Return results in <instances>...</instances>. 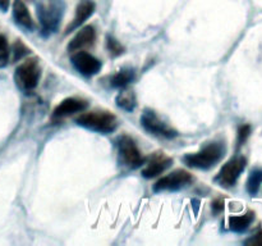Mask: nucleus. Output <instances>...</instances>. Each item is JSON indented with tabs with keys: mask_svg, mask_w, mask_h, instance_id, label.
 I'll list each match as a JSON object with an SVG mask.
<instances>
[{
	"mask_svg": "<svg viewBox=\"0 0 262 246\" xmlns=\"http://www.w3.org/2000/svg\"><path fill=\"white\" fill-rule=\"evenodd\" d=\"M95 9H96V5H95L94 0H79V3L77 4L73 20H72L71 25L67 27L66 33L72 32V31L77 30L79 26L83 25V23L94 14Z\"/></svg>",
	"mask_w": 262,
	"mask_h": 246,
	"instance_id": "nucleus-11",
	"label": "nucleus"
},
{
	"mask_svg": "<svg viewBox=\"0 0 262 246\" xmlns=\"http://www.w3.org/2000/svg\"><path fill=\"white\" fill-rule=\"evenodd\" d=\"M66 3L64 0H38L37 18L41 30L45 35L55 32L63 18Z\"/></svg>",
	"mask_w": 262,
	"mask_h": 246,
	"instance_id": "nucleus-1",
	"label": "nucleus"
},
{
	"mask_svg": "<svg viewBox=\"0 0 262 246\" xmlns=\"http://www.w3.org/2000/svg\"><path fill=\"white\" fill-rule=\"evenodd\" d=\"M246 164H247V160H246V158H243V156L233 158L232 160H229L227 164H224L223 168L220 169V172L216 176V181L224 187L234 186L237 179L239 178L241 173L245 171Z\"/></svg>",
	"mask_w": 262,
	"mask_h": 246,
	"instance_id": "nucleus-8",
	"label": "nucleus"
},
{
	"mask_svg": "<svg viewBox=\"0 0 262 246\" xmlns=\"http://www.w3.org/2000/svg\"><path fill=\"white\" fill-rule=\"evenodd\" d=\"M77 125L99 133L114 132L118 127V119L106 110H92L82 113L77 117Z\"/></svg>",
	"mask_w": 262,
	"mask_h": 246,
	"instance_id": "nucleus-2",
	"label": "nucleus"
},
{
	"mask_svg": "<svg viewBox=\"0 0 262 246\" xmlns=\"http://www.w3.org/2000/svg\"><path fill=\"white\" fill-rule=\"evenodd\" d=\"M8 59H9V48H8L7 38L0 35V68L7 66Z\"/></svg>",
	"mask_w": 262,
	"mask_h": 246,
	"instance_id": "nucleus-19",
	"label": "nucleus"
},
{
	"mask_svg": "<svg viewBox=\"0 0 262 246\" xmlns=\"http://www.w3.org/2000/svg\"><path fill=\"white\" fill-rule=\"evenodd\" d=\"M225 154V146L223 142H210L201 150L193 154H187L183 158L188 167L199 169H210L219 163Z\"/></svg>",
	"mask_w": 262,
	"mask_h": 246,
	"instance_id": "nucleus-3",
	"label": "nucleus"
},
{
	"mask_svg": "<svg viewBox=\"0 0 262 246\" xmlns=\"http://www.w3.org/2000/svg\"><path fill=\"white\" fill-rule=\"evenodd\" d=\"M117 104L118 107H120L122 109L132 112L136 108V104H137V102H136V96L135 94H133L132 90L123 87V90L117 96Z\"/></svg>",
	"mask_w": 262,
	"mask_h": 246,
	"instance_id": "nucleus-17",
	"label": "nucleus"
},
{
	"mask_svg": "<svg viewBox=\"0 0 262 246\" xmlns=\"http://www.w3.org/2000/svg\"><path fill=\"white\" fill-rule=\"evenodd\" d=\"M141 125L145 128L147 132L152 133L156 136H163V137L171 138L177 136V131L173 130L170 126L166 125L163 119L159 118V115L156 114L152 110L146 109L145 112L141 115Z\"/></svg>",
	"mask_w": 262,
	"mask_h": 246,
	"instance_id": "nucleus-7",
	"label": "nucleus"
},
{
	"mask_svg": "<svg viewBox=\"0 0 262 246\" xmlns=\"http://www.w3.org/2000/svg\"><path fill=\"white\" fill-rule=\"evenodd\" d=\"M247 245H255V246H262V231L258 233H256L253 237H251L250 240L246 241Z\"/></svg>",
	"mask_w": 262,
	"mask_h": 246,
	"instance_id": "nucleus-23",
	"label": "nucleus"
},
{
	"mask_svg": "<svg viewBox=\"0 0 262 246\" xmlns=\"http://www.w3.org/2000/svg\"><path fill=\"white\" fill-rule=\"evenodd\" d=\"M106 46H107V50H109V53L114 56L120 55V54L124 51V49H123V46L120 45L119 41H117L115 38H113V37H107Z\"/></svg>",
	"mask_w": 262,
	"mask_h": 246,
	"instance_id": "nucleus-20",
	"label": "nucleus"
},
{
	"mask_svg": "<svg viewBox=\"0 0 262 246\" xmlns=\"http://www.w3.org/2000/svg\"><path fill=\"white\" fill-rule=\"evenodd\" d=\"M251 133V126L250 125H243L241 126L239 130H238V146L243 145L246 142V140L248 138Z\"/></svg>",
	"mask_w": 262,
	"mask_h": 246,
	"instance_id": "nucleus-22",
	"label": "nucleus"
},
{
	"mask_svg": "<svg viewBox=\"0 0 262 246\" xmlns=\"http://www.w3.org/2000/svg\"><path fill=\"white\" fill-rule=\"evenodd\" d=\"M133 78H135V72H133V69L125 68L117 72L115 74H113L112 78H110V85L113 87H117V89H123V87L128 86L133 81Z\"/></svg>",
	"mask_w": 262,
	"mask_h": 246,
	"instance_id": "nucleus-16",
	"label": "nucleus"
},
{
	"mask_svg": "<svg viewBox=\"0 0 262 246\" xmlns=\"http://www.w3.org/2000/svg\"><path fill=\"white\" fill-rule=\"evenodd\" d=\"M95 40H96V31H95L94 26H84L72 38L68 45V50L73 51V53L82 50L87 46L94 45Z\"/></svg>",
	"mask_w": 262,
	"mask_h": 246,
	"instance_id": "nucleus-13",
	"label": "nucleus"
},
{
	"mask_svg": "<svg viewBox=\"0 0 262 246\" xmlns=\"http://www.w3.org/2000/svg\"><path fill=\"white\" fill-rule=\"evenodd\" d=\"M118 149L123 163L129 168H138L145 164V158L132 137L123 135L118 138Z\"/></svg>",
	"mask_w": 262,
	"mask_h": 246,
	"instance_id": "nucleus-5",
	"label": "nucleus"
},
{
	"mask_svg": "<svg viewBox=\"0 0 262 246\" xmlns=\"http://www.w3.org/2000/svg\"><path fill=\"white\" fill-rule=\"evenodd\" d=\"M13 18H14L15 23L19 25L20 27L26 28V30H32L33 28V20L30 14V10L26 7L23 0H14L13 3Z\"/></svg>",
	"mask_w": 262,
	"mask_h": 246,
	"instance_id": "nucleus-14",
	"label": "nucleus"
},
{
	"mask_svg": "<svg viewBox=\"0 0 262 246\" xmlns=\"http://www.w3.org/2000/svg\"><path fill=\"white\" fill-rule=\"evenodd\" d=\"M87 101L77 97H67L64 99L58 107L54 109L53 117L54 118H64L68 115L76 114V113H82L87 108Z\"/></svg>",
	"mask_w": 262,
	"mask_h": 246,
	"instance_id": "nucleus-12",
	"label": "nucleus"
},
{
	"mask_svg": "<svg viewBox=\"0 0 262 246\" xmlns=\"http://www.w3.org/2000/svg\"><path fill=\"white\" fill-rule=\"evenodd\" d=\"M72 64L83 76H94L101 69V61L87 51H74L72 55Z\"/></svg>",
	"mask_w": 262,
	"mask_h": 246,
	"instance_id": "nucleus-9",
	"label": "nucleus"
},
{
	"mask_svg": "<svg viewBox=\"0 0 262 246\" xmlns=\"http://www.w3.org/2000/svg\"><path fill=\"white\" fill-rule=\"evenodd\" d=\"M8 7H9V0H0V9L3 12H5L8 9Z\"/></svg>",
	"mask_w": 262,
	"mask_h": 246,
	"instance_id": "nucleus-25",
	"label": "nucleus"
},
{
	"mask_svg": "<svg viewBox=\"0 0 262 246\" xmlns=\"http://www.w3.org/2000/svg\"><path fill=\"white\" fill-rule=\"evenodd\" d=\"M191 173H188L184 169H177L166 176L161 177L155 184H154V191H177L183 187L188 186L192 182Z\"/></svg>",
	"mask_w": 262,
	"mask_h": 246,
	"instance_id": "nucleus-6",
	"label": "nucleus"
},
{
	"mask_svg": "<svg viewBox=\"0 0 262 246\" xmlns=\"http://www.w3.org/2000/svg\"><path fill=\"white\" fill-rule=\"evenodd\" d=\"M253 218H255V213L253 212H247L246 214L230 217L229 218L230 230L234 231V232H243V231H246L248 227H250L251 223L253 222Z\"/></svg>",
	"mask_w": 262,
	"mask_h": 246,
	"instance_id": "nucleus-15",
	"label": "nucleus"
},
{
	"mask_svg": "<svg viewBox=\"0 0 262 246\" xmlns=\"http://www.w3.org/2000/svg\"><path fill=\"white\" fill-rule=\"evenodd\" d=\"M173 160L164 153H156L150 158L147 163H145V168L142 169V176L145 178H155L166 171L171 166Z\"/></svg>",
	"mask_w": 262,
	"mask_h": 246,
	"instance_id": "nucleus-10",
	"label": "nucleus"
},
{
	"mask_svg": "<svg viewBox=\"0 0 262 246\" xmlns=\"http://www.w3.org/2000/svg\"><path fill=\"white\" fill-rule=\"evenodd\" d=\"M41 77V68L37 59H27L17 67L14 73L17 86L28 92L36 89Z\"/></svg>",
	"mask_w": 262,
	"mask_h": 246,
	"instance_id": "nucleus-4",
	"label": "nucleus"
},
{
	"mask_svg": "<svg viewBox=\"0 0 262 246\" xmlns=\"http://www.w3.org/2000/svg\"><path fill=\"white\" fill-rule=\"evenodd\" d=\"M212 209H214L215 213H219L224 209V201L222 199H216L214 202H212Z\"/></svg>",
	"mask_w": 262,
	"mask_h": 246,
	"instance_id": "nucleus-24",
	"label": "nucleus"
},
{
	"mask_svg": "<svg viewBox=\"0 0 262 246\" xmlns=\"http://www.w3.org/2000/svg\"><path fill=\"white\" fill-rule=\"evenodd\" d=\"M28 51L30 50H28V49L26 48V46L23 45L19 40H18L17 43L14 44V48H13V53H14V60H19V59H22L23 56L27 55Z\"/></svg>",
	"mask_w": 262,
	"mask_h": 246,
	"instance_id": "nucleus-21",
	"label": "nucleus"
},
{
	"mask_svg": "<svg viewBox=\"0 0 262 246\" xmlns=\"http://www.w3.org/2000/svg\"><path fill=\"white\" fill-rule=\"evenodd\" d=\"M262 183V169H255L251 172L250 177L247 179V191L251 195L257 194L258 189H260Z\"/></svg>",
	"mask_w": 262,
	"mask_h": 246,
	"instance_id": "nucleus-18",
	"label": "nucleus"
}]
</instances>
